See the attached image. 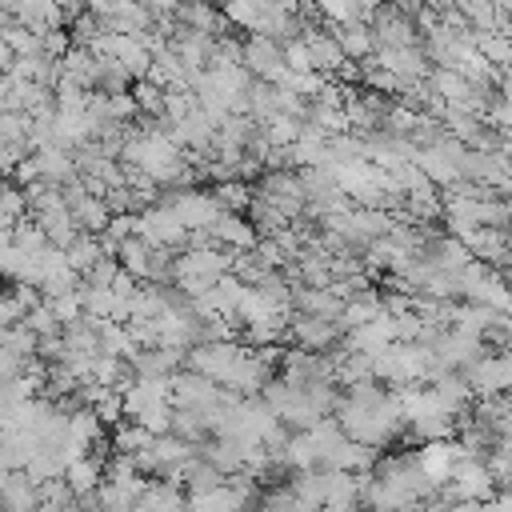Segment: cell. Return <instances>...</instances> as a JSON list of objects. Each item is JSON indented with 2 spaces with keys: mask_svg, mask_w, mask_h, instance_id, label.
Returning a JSON list of instances; mask_svg holds the SVG:
<instances>
[{
  "mask_svg": "<svg viewBox=\"0 0 512 512\" xmlns=\"http://www.w3.org/2000/svg\"><path fill=\"white\" fill-rule=\"evenodd\" d=\"M440 496L444 500H492L496 496V476H492V468L484 464V460H472V456H464L456 468H452V476L440 484Z\"/></svg>",
  "mask_w": 512,
  "mask_h": 512,
  "instance_id": "obj_1",
  "label": "cell"
},
{
  "mask_svg": "<svg viewBox=\"0 0 512 512\" xmlns=\"http://www.w3.org/2000/svg\"><path fill=\"white\" fill-rule=\"evenodd\" d=\"M508 400H512V392H508Z\"/></svg>",
  "mask_w": 512,
  "mask_h": 512,
  "instance_id": "obj_12",
  "label": "cell"
},
{
  "mask_svg": "<svg viewBox=\"0 0 512 512\" xmlns=\"http://www.w3.org/2000/svg\"><path fill=\"white\" fill-rule=\"evenodd\" d=\"M504 280H508V288H512V268H508V272H504Z\"/></svg>",
  "mask_w": 512,
  "mask_h": 512,
  "instance_id": "obj_11",
  "label": "cell"
},
{
  "mask_svg": "<svg viewBox=\"0 0 512 512\" xmlns=\"http://www.w3.org/2000/svg\"><path fill=\"white\" fill-rule=\"evenodd\" d=\"M464 456H468V452H464V444H460V440H448V436H444V440H428V444L416 452L420 468H424L436 484H444V480L452 476V468H456Z\"/></svg>",
  "mask_w": 512,
  "mask_h": 512,
  "instance_id": "obj_5",
  "label": "cell"
},
{
  "mask_svg": "<svg viewBox=\"0 0 512 512\" xmlns=\"http://www.w3.org/2000/svg\"><path fill=\"white\" fill-rule=\"evenodd\" d=\"M164 204L176 212V220H180L188 232L212 228V220L224 212V208H220V200H216V196H208V192H180V196H172V200H164Z\"/></svg>",
  "mask_w": 512,
  "mask_h": 512,
  "instance_id": "obj_4",
  "label": "cell"
},
{
  "mask_svg": "<svg viewBox=\"0 0 512 512\" xmlns=\"http://www.w3.org/2000/svg\"><path fill=\"white\" fill-rule=\"evenodd\" d=\"M216 200H220V208H224V212H240V208H248V204H252L248 188H244V184H236V180H224V184L216 188Z\"/></svg>",
  "mask_w": 512,
  "mask_h": 512,
  "instance_id": "obj_10",
  "label": "cell"
},
{
  "mask_svg": "<svg viewBox=\"0 0 512 512\" xmlns=\"http://www.w3.org/2000/svg\"><path fill=\"white\" fill-rule=\"evenodd\" d=\"M304 44H308L312 68H336V64H344V48H340L336 40H328V36H320V32H308Z\"/></svg>",
  "mask_w": 512,
  "mask_h": 512,
  "instance_id": "obj_9",
  "label": "cell"
},
{
  "mask_svg": "<svg viewBox=\"0 0 512 512\" xmlns=\"http://www.w3.org/2000/svg\"><path fill=\"white\" fill-rule=\"evenodd\" d=\"M256 200L272 204V208L284 212V216H296V212L308 204V200H304V184H300V176H288V172H268V176L260 180Z\"/></svg>",
  "mask_w": 512,
  "mask_h": 512,
  "instance_id": "obj_3",
  "label": "cell"
},
{
  "mask_svg": "<svg viewBox=\"0 0 512 512\" xmlns=\"http://www.w3.org/2000/svg\"><path fill=\"white\" fill-rule=\"evenodd\" d=\"M336 44L344 48V56H368V52H372V44H376V36H372L360 20H348V24L336 32Z\"/></svg>",
  "mask_w": 512,
  "mask_h": 512,
  "instance_id": "obj_8",
  "label": "cell"
},
{
  "mask_svg": "<svg viewBox=\"0 0 512 512\" xmlns=\"http://www.w3.org/2000/svg\"><path fill=\"white\" fill-rule=\"evenodd\" d=\"M464 376H468V384H472V392H476L480 400H488V396H508V392H512V348H504V352H496V356H480Z\"/></svg>",
  "mask_w": 512,
  "mask_h": 512,
  "instance_id": "obj_2",
  "label": "cell"
},
{
  "mask_svg": "<svg viewBox=\"0 0 512 512\" xmlns=\"http://www.w3.org/2000/svg\"><path fill=\"white\" fill-rule=\"evenodd\" d=\"M132 512H188V496H180V488L168 484H148L140 492V500L132 504Z\"/></svg>",
  "mask_w": 512,
  "mask_h": 512,
  "instance_id": "obj_6",
  "label": "cell"
},
{
  "mask_svg": "<svg viewBox=\"0 0 512 512\" xmlns=\"http://www.w3.org/2000/svg\"><path fill=\"white\" fill-rule=\"evenodd\" d=\"M292 336H296L304 348L320 352V348H328V344L340 336V328H336L328 316H300V320L292 324Z\"/></svg>",
  "mask_w": 512,
  "mask_h": 512,
  "instance_id": "obj_7",
  "label": "cell"
}]
</instances>
